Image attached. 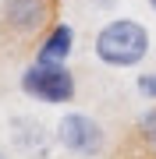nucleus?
<instances>
[{"mask_svg": "<svg viewBox=\"0 0 156 159\" xmlns=\"http://www.w3.org/2000/svg\"><path fill=\"white\" fill-rule=\"evenodd\" d=\"M92 53L106 67H139L149 57V29L135 18H110L96 32Z\"/></svg>", "mask_w": 156, "mask_h": 159, "instance_id": "obj_1", "label": "nucleus"}, {"mask_svg": "<svg viewBox=\"0 0 156 159\" xmlns=\"http://www.w3.org/2000/svg\"><path fill=\"white\" fill-rule=\"evenodd\" d=\"M21 92L35 102H46V106H60V102L75 99V74H71L68 64H46V60H32L29 67L21 71Z\"/></svg>", "mask_w": 156, "mask_h": 159, "instance_id": "obj_2", "label": "nucleus"}, {"mask_svg": "<svg viewBox=\"0 0 156 159\" xmlns=\"http://www.w3.org/2000/svg\"><path fill=\"white\" fill-rule=\"evenodd\" d=\"M57 142H60V148H68L71 156L92 159V156H99L106 148V131L89 113H64L60 124H57Z\"/></svg>", "mask_w": 156, "mask_h": 159, "instance_id": "obj_3", "label": "nucleus"}, {"mask_svg": "<svg viewBox=\"0 0 156 159\" xmlns=\"http://www.w3.org/2000/svg\"><path fill=\"white\" fill-rule=\"evenodd\" d=\"M0 18L14 35H35L46 29L50 18V0H4L0 4Z\"/></svg>", "mask_w": 156, "mask_h": 159, "instance_id": "obj_4", "label": "nucleus"}, {"mask_svg": "<svg viewBox=\"0 0 156 159\" xmlns=\"http://www.w3.org/2000/svg\"><path fill=\"white\" fill-rule=\"evenodd\" d=\"M71 50H75V29L71 25H53V29L43 35L39 50H35V60H46V64H68Z\"/></svg>", "mask_w": 156, "mask_h": 159, "instance_id": "obj_5", "label": "nucleus"}, {"mask_svg": "<svg viewBox=\"0 0 156 159\" xmlns=\"http://www.w3.org/2000/svg\"><path fill=\"white\" fill-rule=\"evenodd\" d=\"M135 131H139V138H142L149 148H156V106H149V110H142V113H139Z\"/></svg>", "mask_w": 156, "mask_h": 159, "instance_id": "obj_6", "label": "nucleus"}, {"mask_svg": "<svg viewBox=\"0 0 156 159\" xmlns=\"http://www.w3.org/2000/svg\"><path fill=\"white\" fill-rule=\"evenodd\" d=\"M135 89H139V96L156 99V74H139L135 78Z\"/></svg>", "mask_w": 156, "mask_h": 159, "instance_id": "obj_7", "label": "nucleus"}, {"mask_svg": "<svg viewBox=\"0 0 156 159\" xmlns=\"http://www.w3.org/2000/svg\"><path fill=\"white\" fill-rule=\"evenodd\" d=\"M149 7H153V11H156V0H149Z\"/></svg>", "mask_w": 156, "mask_h": 159, "instance_id": "obj_8", "label": "nucleus"}, {"mask_svg": "<svg viewBox=\"0 0 156 159\" xmlns=\"http://www.w3.org/2000/svg\"><path fill=\"white\" fill-rule=\"evenodd\" d=\"M0 159H7V156H4V152H0Z\"/></svg>", "mask_w": 156, "mask_h": 159, "instance_id": "obj_9", "label": "nucleus"}]
</instances>
